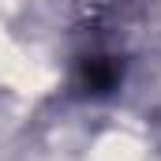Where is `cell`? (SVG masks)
<instances>
[{
    "mask_svg": "<svg viewBox=\"0 0 161 161\" xmlns=\"http://www.w3.org/2000/svg\"><path fill=\"white\" fill-rule=\"evenodd\" d=\"M116 64L113 60H105V56H94V60H86L82 64V86L90 90V94H105V90H113L116 86Z\"/></svg>",
    "mask_w": 161,
    "mask_h": 161,
    "instance_id": "obj_1",
    "label": "cell"
}]
</instances>
